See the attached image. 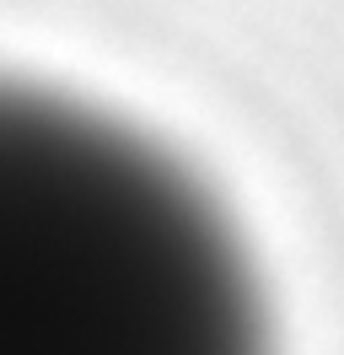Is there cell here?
I'll list each match as a JSON object with an SVG mask.
<instances>
[{
  "label": "cell",
  "instance_id": "6da1fadb",
  "mask_svg": "<svg viewBox=\"0 0 344 355\" xmlns=\"http://www.w3.org/2000/svg\"><path fill=\"white\" fill-rule=\"evenodd\" d=\"M0 355H269L226 216L150 140L0 87Z\"/></svg>",
  "mask_w": 344,
  "mask_h": 355
}]
</instances>
